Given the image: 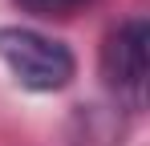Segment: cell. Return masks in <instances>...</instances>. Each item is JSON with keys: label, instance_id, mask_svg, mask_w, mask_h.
Listing matches in <instances>:
<instances>
[{"label": "cell", "instance_id": "cell-1", "mask_svg": "<svg viewBox=\"0 0 150 146\" xmlns=\"http://www.w3.org/2000/svg\"><path fill=\"white\" fill-rule=\"evenodd\" d=\"M0 65L28 94H61L77 77L73 49L28 24H0Z\"/></svg>", "mask_w": 150, "mask_h": 146}, {"label": "cell", "instance_id": "cell-2", "mask_svg": "<svg viewBox=\"0 0 150 146\" xmlns=\"http://www.w3.org/2000/svg\"><path fill=\"white\" fill-rule=\"evenodd\" d=\"M98 69L110 94L126 97V101H142L146 73H150V24L142 16H130L118 28H110Z\"/></svg>", "mask_w": 150, "mask_h": 146}, {"label": "cell", "instance_id": "cell-3", "mask_svg": "<svg viewBox=\"0 0 150 146\" xmlns=\"http://www.w3.org/2000/svg\"><path fill=\"white\" fill-rule=\"evenodd\" d=\"M21 12L28 16H41V21H53V16H73L81 8H89V4H98V0H12Z\"/></svg>", "mask_w": 150, "mask_h": 146}]
</instances>
